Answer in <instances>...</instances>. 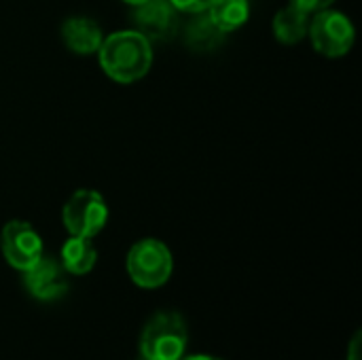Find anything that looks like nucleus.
<instances>
[{
    "instance_id": "0eeeda50",
    "label": "nucleus",
    "mask_w": 362,
    "mask_h": 360,
    "mask_svg": "<svg viewBox=\"0 0 362 360\" xmlns=\"http://www.w3.org/2000/svg\"><path fill=\"white\" fill-rule=\"evenodd\" d=\"M178 15L170 0H146L134 6V30L151 42H165L178 32Z\"/></svg>"
},
{
    "instance_id": "ddd939ff",
    "label": "nucleus",
    "mask_w": 362,
    "mask_h": 360,
    "mask_svg": "<svg viewBox=\"0 0 362 360\" xmlns=\"http://www.w3.org/2000/svg\"><path fill=\"white\" fill-rule=\"evenodd\" d=\"M208 17L227 34L238 28H242L250 17V4L248 0H212V4L206 8Z\"/></svg>"
},
{
    "instance_id": "7ed1b4c3",
    "label": "nucleus",
    "mask_w": 362,
    "mask_h": 360,
    "mask_svg": "<svg viewBox=\"0 0 362 360\" xmlns=\"http://www.w3.org/2000/svg\"><path fill=\"white\" fill-rule=\"evenodd\" d=\"M127 274L140 289L163 286L174 269L170 248L155 238H144L136 242L127 252Z\"/></svg>"
},
{
    "instance_id": "9d476101",
    "label": "nucleus",
    "mask_w": 362,
    "mask_h": 360,
    "mask_svg": "<svg viewBox=\"0 0 362 360\" xmlns=\"http://www.w3.org/2000/svg\"><path fill=\"white\" fill-rule=\"evenodd\" d=\"M98 261V250L91 242V238H81V236H70L66 244L62 246V267L66 274L72 276H85L95 267Z\"/></svg>"
},
{
    "instance_id": "4468645a",
    "label": "nucleus",
    "mask_w": 362,
    "mask_h": 360,
    "mask_svg": "<svg viewBox=\"0 0 362 360\" xmlns=\"http://www.w3.org/2000/svg\"><path fill=\"white\" fill-rule=\"evenodd\" d=\"M170 2L176 6L178 13H189V15L202 13L212 4V0H170Z\"/></svg>"
},
{
    "instance_id": "423d86ee",
    "label": "nucleus",
    "mask_w": 362,
    "mask_h": 360,
    "mask_svg": "<svg viewBox=\"0 0 362 360\" xmlns=\"http://www.w3.org/2000/svg\"><path fill=\"white\" fill-rule=\"evenodd\" d=\"M0 250L11 267L25 272L42 257V240L30 223L8 221L0 233Z\"/></svg>"
},
{
    "instance_id": "f8f14e48",
    "label": "nucleus",
    "mask_w": 362,
    "mask_h": 360,
    "mask_svg": "<svg viewBox=\"0 0 362 360\" xmlns=\"http://www.w3.org/2000/svg\"><path fill=\"white\" fill-rule=\"evenodd\" d=\"M225 38V32L208 17L206 11L202 13H193V19L187 23L185 28V42L189 49L206 53L216 49Z\"/></svg>"
},
{
    "instance_id": "f03ea898",
    "label": "nucleus",
    "mask_w": 362,
    "mask_h": 360,
    "mask_svg": "<svg viewBox=\"0 0 362 360\" xmlns=\"http://www.w3.org/2000/svg\"><path fill=\"white\" fill-rule=\"evenodd\" d=\"M189 331L180 314L159 312L142 329L140 356L142 360H180L187 352Z\"/></svg>"
},
{
    "instance_id": "f257e3e1",
    "label": "nucleus",
    "mask_w": 362,
    "mask_h": 360,
    "mask_svg": "<svg viewBox=\"0 0 362 360\" xmlns=\"http://www.w3.org/2000/svg\"><path fill=\"white\" fill-rule=\"evenodd\" d=\"M98 57L108 79L129 85L148 74L153 66V42L138 30H119L104 36Z\"/></svg>"
},
{
    "instance_id": "a211bd4d",
    "label": "nucleus",
    "mask_w": 362,
    "mask_h": 360,
    "mask_svg": "<svg viewBox=\"0 0 362 360\" xmlns=\"http://www.w3.org/2000/svg\"><path fill=\"white\" fill-rule=\"evenodd\" d=\"M123 2H127V4H132V6H138V4H142V2H146V0H123Z\"/></svg>"
},
{
    "instance_id": "20e7f679",
    "label": "nucleus",
    "mask_w": 362,
    "mask_h": 360,
    "mask_svg": "<svg viewBox=\"0 0 362 360\" xmlns=\"http://www.w3.org/2000/svg\"><path fill=\"white\" fill-rule=\"evenodd\" d=\"M308 36L316 53L329 59H337V57L348 55L350 49L354 47L356 30L348 15L333 11L329 6V8L314 13V17L310 19Z\"/></svg>"
},
{
    "instance_id": "9b49d317",
    "label": "nucleus",
    "mask_w": 362,
    "mask_h": 360,
    "mask_svg": "<svg viewBox=\"0 0 362 360\" xmlns=\"http://www.w3.org/2000/svg\"><path fill=\"white\" fill-rule=\"evenodd\" d=\"M308 28H310V13L288 4L284 8H280L274 15L272 21V30L276 40H280L282 45H297L308 36Z\"/></svg>"
},
{
    "instance_id": "1a4fd4ad",
    "label": "nucleus",
    "mask_w": 362,
    "mask_h": 360,
    "mask_svg": "<svg viewBox=\"0 0 362 360\" xmlns=\"http://www.w3.org/2000/svg\"><path fill=\"white\" fill-rule=\"evenodd\" d=\"M62 40L72 53L91 55L98 53L104 40V32L100 23L89 17H68L62 23Z\"/></svg>"
},
{
    "instance_id": "f3484780",
    "label": "nucleus",
    "mask_w": 362,
    "mask_h": 360,
    "mask_svg": "<svg viewBox=\"0 0 362 360\" xmlns=\"http://www.w3.org/2000/svg\"><path fill=\"white\" fill-rule=\"evenodd\" d=\"M180 360H221L216 356H208V354H193V356H182Z\"/></svg>"
},
{
    "instance_id": "dca6fc26",
    "label": "nucleus",
    "mask_w": 362,
    "mask_h": 360,
    "mask_svg": "<svg viewBox=\"0 0 362 360\" xmlns=\"http://www.w3.org/2000/svg\"><path fill=\"white\" fill-rule=\"evenodd\" d=\"M348 360H361V333H356L352 337V344H350V356Z\"/></svg>"
},
{
    "instance_id": "6e6552de",
    "label": "nucleus",
    "mask_w": 362,
    "mask_h": 360,
    "mask_svg": "<svg viewBox=\"0 0 362 360\" xmlns=\"http://www.w3.org/2000/svg\"><path fill=\"white\" fill-rule=\"evenodd\" d=\"M23 274V286L28 293L38 301H55L66 295L68 291V278L62 263H57L51 257H40L32 267H28Z\"/></svg>"
},
{
    "instance_id": "2eb2a0df",
    "label": "nucleus",
    "mask_w": 362,
    "mask_h": 360,
    "mask_svg": "<svg viewBox=\"0 0 362 360\" xmlns=\"http://www.w3.org/2000/svg\"><path fill=\"white\" fill-rule=\"evenodd\" d=\"M293 6L305 11V13H318L322 8H329L335 0H288Z\"/></svg>"
},
{
    "instance_id": "39448f33",
    "label": "nucleus",
    "mask_w": 362,
    "mask_h": 360,
    "mask_svg": "<svg viewBox=\"0 0 362 360\" xmlns=\"http://www.w3.org/2000/svg\"><path fill=\"white\" fill-rule=\"evenodd\" d=\"M64 227L70 236L95 238L108 223V206L106 199L91 189H81L70 195L62 210Z\"/></svg>"
}]
</instances>
